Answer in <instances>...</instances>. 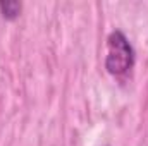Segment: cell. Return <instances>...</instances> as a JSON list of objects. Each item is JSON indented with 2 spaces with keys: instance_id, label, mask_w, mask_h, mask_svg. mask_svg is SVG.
<instances>
[{
  "instance_id": "7a4b0ae2",
  "label": "cell",
  "mask_w": 148,
  "mask_h": 146,
  "mask_svg": "<svg viewBox=\"0 0 148 146\" xmlns=\"http://www.w3.org/2000/svg\"><path fill=\"white\" fill-rule=\"evenodd\" d=\"M23 3L17 0H2L0 2V14L5 21H16L21 16Z\"/></svg>"
},
{
  "instance_id": "6da1fadb",
  "label": "cell",
  "mask_w": 148,
  "mask_h": 146,
  "mask_svg": "<svg viewBox=\"0 0 148 146\" xmlns=\"http://www.w3.org/2000/svg\"><path fill=\"white\" fill-rule=\"evenodd\" d=\"M136 60L134 46L131 45L129 38L121 29L112 31L107 36V55H105V71L115 77L126 76Z\"/></svg>"
}]
</instances>
